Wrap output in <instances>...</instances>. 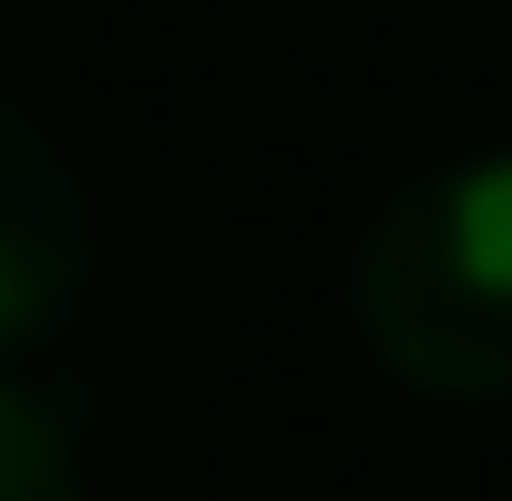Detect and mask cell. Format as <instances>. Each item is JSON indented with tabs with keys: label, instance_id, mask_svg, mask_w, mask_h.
<instances>
[{
	"label": "cell",
	"instance_id": "obj_1",
	"mask_svg": "<svg viewBox=\"0 0 512 501\" xmlns=\"http://www.w3.org/2000/svg\"><path fill=\"white\" fill-rule=\"evenodd\" d=\"M353 319L410 388L512 399V160H456L387 194L353 251Z\"/></svg>",
	"mask_w": 512,
	"mask_h": 501
},
{
	"label": "cell",
	"instance_id": "obj_2",
	"mask_svg": "<svg viewBox=\"0 0 512 501\" xmlns=\"http://www.w3.org/2000/svg\"><path fill=\"white\" fill-rule=\"evenodd\" d=\"M92 274V205L46 126L0 103V342H35Z\"/></svg>",
	"mask_w": 512,
	"mask_h": 501
},
{
	"label": "cell",
	"instance_id": "obj_3",
	"mask_svg": "<svg viewBox=\"0 0 512 501\" xmlns=\"http://www.w3.org/2000/svg\"><path fill=\"white\" fill-rule=\"evenodd\" d=\"M0 501H80L69 433H57V410L23 399V388H0Z\"/></svg>",
	"mask_w": 512,
	"mask_h": 501
}]
</instances>
